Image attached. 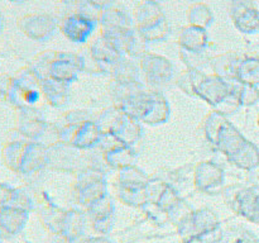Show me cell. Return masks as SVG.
<instances>
[{
	"mask_svg": "<svg viewBox=\"0 0 259 243\" xmlns=\"http://www.w3.org/2000/svg\"><path fill=\"white\" fill-rule=\"evenodd\" d=\"M235 81L227 80L215 73L187 70L179 78V86L190 95L206 101L214 111L224 115L237 109L238 101L240 100Z\"/></svg>",
	"mask_w": 259,
	"mask_h": 243,
	"instance_id": "6da1fadb",
	"label": "cell"
},
{
	"mask_svg": "<svg viewBox=\"0 0 259 243\" xmlns=\"http://www.w3.org/2000/svg\"><path fill=\"white\" fill-rule=\"evenodd\" d=\"M116 84L114 90L115 106L147 124H161L168 119L169 105L158 90H147L141 84Z\"/></svg>",
	"mask_w": 259,
	"mask_h": 243,
	"instance_id": "7a4b0ae2",
	"label": "cell"
},
{
	"mask_svg": "<svg viewBox=\"0 0 259 243\" xmlns=\"http://www.w3.org/2000/svg\"><path fill=\"white\" fill-rule=\"evenodd\" d=\"M100 35L125 57H141L147 52V40L134 27L132 15L108 7L99 13Z\"/></svg>",
	"mask_w": 259,
	"mask_h": 243,
	"instance_id": "3957f363",
	"label": "cell"
},
{
	"mask_svg": "<svg viewBox=\"0 0 259 243\" xmlns=\"http://www.w3.org/2000/svg\"><path fill=\"white\" fill-rule=\"evenodd\" d=\"M202 131L214 149L222 152L234 165L243 167L242 148L244 141L223 114L218 111L207 114L202 120Z\"/></svg>",
	"mask_w": 259,
	"mask_h": 243,
	"instance_id": "277c9868",
	"label": "cell"
},
{
	"mask_svg": "<svg viewBox=\"0 0 259 243\" xmlns=\"http://www.w3.org/2000/svg\"><path fill=\"white\" fill-rule=\"evenodd\" d=\"M56 127L60 142L78 149H94L101 136L96 120H93L85 111L75 110L66 114Z\"/></svg>",
	"mask_w": 259,
	"mask_h": 243,
	"instance_id": "5b68a950",
	"label": "cell"
},
{
	"mask_svg": "<svg viewBox=\"0 0 259 243\" xmlns=\"http://www.w3.org/2000/svg\"><path fill=\"white\" fill-rule=\"evenodd\" d=\"M134 27L147 42H158L167 38L169 24L158 3L142 0L132 14Z\"/></svg>",
	"mask_w": 259,
	"mask_h": 243,
	"instance_id": "8992f818",
	"label": "cell"
},
{
	"mask_svg": "<svg viewBox=\"0 0 259 243\" xmlns=\"http://www.w3.org/2000/svg\"><path fill=\"white\" fill-rule=\"evenodd\" d=\"M39 67L45 68V75L40 78L70 84L77 78L78 72L85 70V60L76 53L51 51L40 56Z\"/></svg>",
	"mask_w": 259,
	"mask_h": 243,
	"instance_id": "52a82bcc",
	"label": "cell"
},
{
	"mask_svg": "<svg viewBox=\"0 0 259 243\" xmlns=\"http://www.w3.org/2000/svg\"><path fill=\"white\" fill-rule=\"evenodd\" d=\"M101 133L113 134L123 143L133 147L137 143L142 134V128L138 122L116 108L115 105L111 109H106L96 119Z\"/></svg>",
	"mask_w": 259,
	"mask_h": 243,
	"instance_id": "ba28073f",
	"label": "cell"
},
{
	"mask_svg": "<svg viewBox=\"0 0 259 243\" xmlns=\"http://www.w3.org/2000/svg\"><path fill=\"white\" fill-rule=\"evenodd\" d=\"M151 179L136 166L119 170L116 191L119 199L129 205H144L148 202V185Z\"/></svg>",
	"mask_w": 259,
	"mask_h": 243,
	"instance_id": "9c48e42d",
	"label": "cell"
},
{
	"mask_svg": "<svg viewBox=\"0 0 259 243\" xmlns=\"http://www.w3.org/2000/svg\"><path fill=\"white\" fill-rule=\"evenodd\" d=\"M72 194L78 201L90 207L101 197L108 195L104 170L99 167H90L78 172L76 181L72 186Z\"/></svg>",
	"mask_w": 259,
	"mask_h": 243,
	"instance_id": "30bf717a",
	"label": "cell"
},
{
	"mask_svg": "<svg viewBox=\"0 0 259 243\" xmlns=\"http://www.w3.org/2000/svg\"><path fill=\"white\" fill-rule=\"evenodd\" d=\"M224 170L214 162L205 161L192 166L191 182L197 191L204 194H219L224 190Z\"/></svg>",
	"mask_w": 259,
	"mask_h": 243,
	"instance_id": "8fae6325",
	"label": "cell"
},
{
	"mask_svg": "<svg viewBox=\"0 0 259 243\" xmlns=\"http://www.w3.org/2000/svg\"><path fill=\"white\" fill-rule=\"evenodd\" d=\"M98 19L83 13H72L63 18L60 22L61 32L75 43H83L93 34L94 29L98 25Z\"/></svg>",
	"mask_w": 259,
	"mask_h": 243,
	"instance_id": "7c38bea8",
	"label": "cell"
},
{
	"mask_svg": "<svg viewBox=\"0 0 259 243\" xmlns=\"http://www.w3.org/2000/svg\"><path fill=\"white\" fill-rule=\"evenodd\" d=\"M139 68L152 86H163L172 78V65L167 58L146 52L139 57Z\"/></svg>",
	"mask_w": 259,
	"mask_h": 243,
	"instance_id": "4fadbf2b",
	"label": "cell"
},
{
	"mask_svg": "<svg viewBox=\"0 0 259 243\" xmlns=\"http://www.w3.org/2000/svg\"><path fill=\"white\" fill-rule=\"evenodd\" d=\"M90 55L94 62L98 65L99 70L110 73V75L114 68L118 66V63L125 57L118 50H115L108 40L104 39L101 35L96 37L94 42L91 43Z\"/></svg>",
	"mask_w": 259,
	"mask_h": 243,
	"instance_id": "5bb4252c",
	"label": "cell"
},
{
	"mask_svg": "<svg viewBox=\"0 0 259 243\" xmlns=\"http://www.w3.org/2000/svg\"><path fill=\"white\" fill-rule=\"evenodd\" d=\"M20 27L23 32L29 38L35 40H46L57 29L58 23L52 15L38 13L29 14L20 20Z\"/></svg>",
	"mask_w": 259,
	"mask_h": 243,
	"instance_id": "9a60e30c",
	"label": "cell"
},
{
	"mask_svg": "<svg viewBox=\"0 0 259 243\" xmlns=\"http://www.w3.org/2000/svg\"><path fill=\"white\" fill-rule=\"evenodd\" d=\"M181 51L194 55H202L209 45V37L205 28L189 24L182 28L179 37Z\"/></svg>",
	"mask_w": 259,
	"mask_h": 243,
	"instance_id": "2e32d148",
	"label": "cell"
},
{
	"mask_svg": "<svg viewBox=\"0 0 259 243\" xmlns=\"http://www.w3.org/2000/svg\"><path fill=\"white\" fill-rule=\"evenodd\" d=\"M40 89L51 105L62 106L66 104L68 96V84L60 83L52 78H40Z\"/></svg>",
	"mask_w": 259,
	"mask_h": 243,
	"instance_id": "e0dca14e",
	"label": "cell"
},
{
	"mask_svg": "<svg viewBox=\"0 0 259 243\" xmlns=\"http://www.w3.org/2000/svg\"><path fill=\"white\" fill-rule=\"evenodd\" d=\"M187 19H189L190 24L197 25V27H201L206 29V27H209L212 23L214 15H212V12L206 4L196 2L189 8Z\"/></svg>",
	"mask_w": 259,
	"mask_h": 243,
	"instance_id": "ac0fdd59",
	"label": "cell"
},
{
	"mask_svg": "<svg viewBox=\"0 0 259 243\" xmlns=\"http://www.w3.org/2000/svg\"><path fill=\"white\" fill-rule=\"evenodd\" d=\"M85 2L88 3L91 8L99 10V13H100L103 9L110 7V3L113 2V0H85Z\"/></svg>",
	"mask_w": 259,
	"mask_h": 243,
	"instance_id": "d6986e66",
	"label": "cell"
},
{
	"mask_svg": "<svg viewBox=\"0 0 259 243\" xmlns=\"http://www.w3.org/2000/svg\"><path fill=\"white\" fill-rule=\"evenodd\" d=\"M10 2H15V3H22V2H24V0H10Z\"/></svg>",
	"mask_w": 259,
	"mask_h": 243,
	"instance_id": "ffe728a7",
	"label": "cell"
},
{
	"mask_svg": "<svg viewBox=\"0 0 259 243\" xmlns=\"http://www.w3.org/2000/svg\"><path fill=\"white\" fill-rule=\"evenodd\" d=\"M149 2H154V3H158V2H161V0H149Z\"/></svg>",
	"mask_w": 259,
	"mask_h": 243,
	"instance_id": "44dd1931",
	"label": "cell"
},
{
	"mask_svg": "<svg viewBox=\"0 0 259 243\" xmlns=\"http://www.w3.org/2000/svg\"><path fill=\"white\" fill-rule=\"evenodd\" d=\"M192 2H197V0H192Z\"/></svg>",
	"mask_w": 259,
	"mask_h": 243,
	"instance_id": "7402d4cb",
	"label": "cell"
}]
</instances>
